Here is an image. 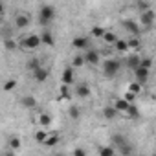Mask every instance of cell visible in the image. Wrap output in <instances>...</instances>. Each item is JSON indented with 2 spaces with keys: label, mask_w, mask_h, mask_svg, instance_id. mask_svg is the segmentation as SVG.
I'll list each match as a JSON object with an SVG mask.
<instances>
[{
  "label": "cell",
  "mask_w": 156,
  "mask_h": 156,
  "mask_svg": "<svg viewBox=\"0 0 156 156\" xmlns=\"http://www.w3.org/2000/svg\"><path fill=\"white\" fill-rule=\"evenodd\" d=\"M103 75L105 77H108V79H114V77L119 73V70H121V61H118V59H107L105 62H103Z\"/></svg>",
  "instance_id": "6da1fadb"
},
{
  "label": "cell",
  "mask_w": 156,
  "mask_h": 156,
  "mask_svg": "<svg viewBox=\"0 0 156 156\" xmlns=\"http://www.w3.org/2000/svg\"><path fill=\"white\" fill-rule=\"evenodd\" d=\"M53 19H55V8H53V6H50V4L41 6V9H39V24L48 26Z\"/></svg>",
  "instance_id": "7a4b0ae2"
},
{
  "label": "cell",
  "mask_w": 156,
  "mask_h": 156,
  "mask_svg": "<svg viewBox=\"0 0 156 156\" xmlns=\"http://www.w3.org/2000/svg\"><path fill=\"white\" fill-rule=\"evenodd\" d=\"M41 44H42L41 35H35V33H31V35H28V37L22 39V48L24 50H37Z\"/></svg>",
  "instance_id": "3957f363"
},
{
  "label": "cell",
  "mask_w": 156,
  "mask_h": 156,
  "mask_svg": "<svg viewBox=\"0 0 156 156\" xmlns=\"http://www.w3.org/2000/svg\"><path fill=\"white\" fill-rule=\"evenodd\" d=\"M85 61H87V64H92V66L99 64V61H101V51H99V50H94V48L85 50Z\"/></svg>",
  "instance_id": "277c9868"
},
{
  "label": "cell",
  "mask_w": 156,
  "mask_h": 156,
  "mask_svg": "<svg viewBox=\"0 0 156 156\" xmlns=\"http://www.w3.org/2000/svg\"><path fill=\"white\" fill-rule=\"evenodd\" d=\"M72 48L85 51V50H88V48H90V39H88V37H85V35H79V37H75V39L72 41Z\"/></svg>",
  "instance_id": "5b68a950"
},
{
  "label": "cell",
  "mask_w": 156,
  "mask_h": 156,
  "mask_svg": "<svg viewBox=\"0 0 156 156\" xmlns=\"http://www.w3.org/2000/svg\"><path fill=\"white\" fill-rule=\"evenodd\" d=\"M134 77H136V81H140V83H147L149 81V77H151V68H145V66H138L134 72Z\"/></svg>",
  "instance_id": "8992f818"
},
{
  "label": "cell",
  "mask_w": 156,
  "mask_h": 156,
  "mask_svg": "<svg viewBox=\"0 0 156 156\" xmlns=\"http://www.w3.org/2000/svg\"><path fill=\"white\" fill-rule=\"evenodd\" d=\"M140 24H141V26H145L147 30H151V28H152V24H154V11H152V9L141 11V15H140Z\"/></svg>",
  "instance_id": "52a82bcc"
},
{
  "label": "cell",
  "mask_w": 156,
  "mask_h": 156,
  "mask_svg": "<svg viewBox=\"0 0 156 156\" xmlns=\"http://www.w3.org/2000/svg\"><path fill=\"white\" fill-rule=\"evenodd\" d=\"M62 83H64V85H70V87L75 83V68H73L72 64L62 70Z\"/></svg>",
  "instance_id": "ba28073f"
},
{
  "label": "cell",
  "mask_w": 156,
  "mask_h": 156,
  "mask_svg": "<svg viewBox=\"0 0 156 156\" xmlns=\"http://www.w3.org/2000/svg\"><path fill=\"white\" fill-rule=\"evenodd\" d=\"M48 77H50V70L44 68V66H41V68H37V70L33 72V79H35L37 83H46Z\"/></svg>",
  "instance_id": "9c48e42d"
},
{
  "label": "cell",
  "mask_w": 156,
  "mask_h": 156,
  "mask_svg": "<svg viewBox=\"0 0 156 156\" xmlns=\"http://www.w3.org/2000/svg\"><path fill=\"white\" fill-rule=\"evenodd\" d=\"M75 96L81 98V99L90 98V87H88V83H79V85H77L75 87Z\"/></svg>",
  "instance_id": "30bf717a"
},
{
  "label": "cell",
  "mask_w": 156,
  "mask_h": 156,
  "mask_svg": "<svg viewBox=\"0 0 156 156\" xmlns=\"http://www.w3.org/2000/svg\"><path fill=\"white\" fill-rule=\"evenodd\" d=\"M13 24H15V28H17V30H26V28L31 24V20H30V17H28V15H17V17H15V20H13Z\"/></svg>",
  "instance_id": "8fae6325"
},
{
  "label": "cell",
  "mask_w": 156,
  "mask_h": 156,
  "mask_svg": "<svg viewBox=\"0 0 156 156\" xmlns=\"http://www.w3.org/2000/svg\"><path fill=\"white\" fill-rule=\"evenodd\" d=\"M123 28L130 35H140V24H136L134 20H123Z\"/></svg>",
  "instance_id": "7c38bea8"
},
{
  "label": "cell",
  "mask_w": 156,
  "mask_h": 156,
  "mask_svg": "<svg viewBox=\"0 0 156 156\" xmlns=\"http://www.w3.org/2000/svg\"><path fill=\"white\" fill-rule=\"evenodd\" d=\"M141 64V57L138 55V53H132V55H129V59H127V68H130L132 72L138 68Z\"/></svg>",
  "instance_id": "4fadbf2b"
},
{
  "label": "cell",
  "mask_w": 156,
  "mask_h": 156,
  "mask_svg": "<svg viewBox=\"0 0 156 156\" xmlns=\"http://www.w3.org/2000/svg\"><path fill=\"white\" fill-rule=\"evenodd\" d=\"M73 98V92L70 90V85H61L59 87V99H72Z\"/></svg>",
  "instance_id": "5bb4252c"
},
{
  "label": "cell",
  "mask_w": 156,
  "mask_h": 156,
  "mask_svg": "<svg viewBox=\"0 0 156 156\" xmlns=\"http://www.w3.org/2000/svg\"><path fill=\"white\" fill-rule=\"evenodd\" d=\"M114 107L118 108V112H119V114H125V112H127V108L130 107V103H129L125 98H118V99L114 101Z\"/></svg>",
  "instance_id": "9a60e30c"
},
{
  "label": "cell",
  "mask_w": 156,
  "mask_h": 156,
  "mask_svg": "<svg viewBox=\"0 0 156 156\" xmlns=\"http://www.w3.org/2000/svg\"><path fill=\"white\" fill-rule=\"evenodd\" d=\"M118 114H119V112H118V108H116V107H105V108H103V118H105V119H108V121L116 119V118H118Z\"/></svg>",
  "instance_id": "2e32d148"
},
{
  "label": "cell",
  "mask_w": 156,
  "mask_h": 156,
  "mask_svg": "<svg viewBox=\"0 0 156 156\" xmlns=\"http://www.w3.org/2000/svg\"><path fill=\"white\" fill-rule=\"evenodd\" d=\"M20 103H22L24 108H35L37 107V99L33 96H22L20 98Z\"/></svg>",
  "instance_id": "e0dca14e"
},
{
  "label": "cell",
  "mask_w": 156,
  "mask_h": 156,
  "mask_svg": "<svg viewBox=\"0 0 156 156\" xmlns=\"http://www.w3.org/2000/svg\"><path fill=\"white\" fill-rule=\"evenodd\" d=\"M41 41H42V44H46V46H55V39H53V35H51L48 30H44V31L41 33Z\"/></svg>",
  "instance_id": "ac0fdd59"
},
{
  "label": "cell",
  "mask_w": 156,
  "mask_h": 156,
  "mask_svg": "<svg viewBox=\"0 0 156 156\" xmlns=\"http://www.w3.org/2000/svg\"><path fill=\"white\" fill-rule=\"evenodd\" d=\"M114 50H116L118 53H125V51H129V44H127V39H118V41L114 42Z\"/></svg>",
  "instance_id": "d6986e66"
},
{
  "label": "cell",
  "mask_w": 156,
  "mask_h": 156,
  "mask_svg": "<svg viewBox=\"0 0 156 156\" xmlns=\"http://www.w3.org/2000/svg\"><path fill=\"white\" fill-rule=\"evenodd\" d=\"M83 64H87V61H85V55H81V53H75V55H73V59H72V66H73V68H81Z\"/></svg>",
  "instance_id": "ffe728a7"
},
{
  "label": "cell",
  "mask_w": 156,
  "mask_h": 156,
  "mask_svg": "<svg viewBox=\"0 0 156 156\" xmlns=\"http://www.w3.org/2000/svg\"><path fill=\"white\" fill-rule=\"evenodd\" d=\"M105 28L103 26H92V30H90V35L94 37V39H103V35H105Z\"/></svg>",
  "instance_id": "44dd1931"
},
{
  "label": "cell",
  "mask_w": 156,
  "mask_h": 156,
  "mask_svg": "<svg viewBox=\"0 0 156 156\" xmlns=\"http://www.w3.org/2000/svg\"><path fill=\"white\" fill-rule=\"evenodd\" d=\"M17 46H19V44H17V41H15L13 37H6V39H4V48H6L8 51H15Z\"/></svg>",
  "instance_id": "7402d4cb"
},
{
  "label": "cell",
  "mask_w": 156,
  "mask_h": 156,
  "mask_svg": "<svg viewBox=\"0 0 156 156\" xmlns=\"http://www.w3.org/2000/svg\"><path fill=\"white\" fill-rule=\"evenodd\" d=\"M116 41H118V35H116V33H112V31H105V35H103V42H105V44L114 46Z\"/></svg>",
  "instance_id": "603a6c76"
},
{
  "label": "cell",
  "mask_w": 156,
  "mask_h": 156,
  "mask_svg": "<svg viewBox=\"0 0 156 156\" xmlns=\"http://www.w3.org/2000/svg\"><path fill=\"white\" fill-rule=\"evenodd\" d=\"M127 44H129V50H138L140 48V39H138V35H130L129 39H127Z\"/></svg>",
  "instance_id": "cb8c5ba5"
},
{
  "label": "cell",
  "mask_w": 156,
  "mask_h": 156,
  "mask_svg": "<svg viewBox=\"0 0 156 156\" xmlns=\"http://www.w3.org/2000/svg\"><path fill=\"white\" fill-rule=\"evenodd\" d=\"M41 66H42V64H41V61H39V59H30V61L26 62V70H28V72H31V73H33L37 68H41Z\"/></svg>",
  "instance_id": "d4e9b609"
},
{
  "label": "cell",
  "mask_w": 156,
  "mask_h": 156,
  "mask_svg": "<svg viewBox=\"0 0 156 156\" xmlns=\"http://www.w3.org/2000/svg\"><path fill=\"white\" fill-rule=\"evenodd\" d=\"M129 118H132V119H136V118H140V108L134 105V103H130V107L127 108V112H125Z\"/></svg>",
  "instance_id": "484cf974"
},
{
  "label": "cell",
  "mask_w": 156,
  "mask_h": 156,
  "mask_svg": "<svg viewBox=\"0 0 156 156\" xmlns=\"http://www.w3.org/2000/svg\"><path fill=\"white\" fill-rule=\"evenodd\" d=\"M39 125H41V127H44V129H46V127H50V125H51V118H50V114L42 112V114L39 116Z\"/></svg>",
  "instance_id": "4316f807"
},
{
  "label": "cell",
  "mask_w": 156,
  "mask_h": 156,
  "mask_svg": "<svg viewBox=\"0 0 156 156\" xmlns=\"http://www.w3.org/2000/svg\"><path fill=\"white\" fill-rule=\"evenodd\" d=\"M132 152H134V147H132L129 141L118 147V154H132Z\"/></svg>",
  "instance_id": "83f0119b"
},
{
  "label": "cell",
  "mask_w": 156,
  "mask_h": 156,
  "mask_svg": "<svg viewBox=\"0 0 156 156\" xmlns=\"http://www.w3.org/2000/svg\"><path fill=\"white\" fill-rule=\"evenodd\" d=\"M116 152H118V149L114 145H110V147H99V154L101 156H114Z\"/></svg>",
  "instance_id": "f1b7e54d"
},
{
  "label": "cell",
  "mask_w": 156,
  "mask_h": 156,
  "mask_svg": "<svg viewBox=\"0 0 156 156\" xmlns=\"http://www.w3.org/2000/svg\"><path fill=\"white\" fill-rule=\"evenodd\" d=\"M48 136H50V134H48V132L44 130V127H42L41 130H37V132H35V141H39V143H44V141L48 140Z\"/></svg>",
  "instance_id": "f546056e"
},
{
  "label": "cell",
  "mask_w": 156,
  "mask_h": 156,
  "mask_svg": "<svg viewBox=\"0 0 156 156\" xmlns=\"http://www.w3.org/2000/svg\"><path fill=\"white\" fill-rule=\"evenodd\" d=\"M57 143H59V134H55V132H53V134H50V136H48V140H46L42 145H46V147H55Z\"/></svg>",
  "instance_id": "4dcf8cb0"
},
{
  "label": "cell",
  "mask_w": 156,
  "mask_h": 156,
  "mask_svg": "<svg viewBox=\"0 0 156 156\" xmlns=\"http://www.w3.org/2000/svg\"><path fill=\"white\" fill-rule=\"evenodd\" d=\"M123 143H127V138L125 136H121V134H114L112 136V145L118 149L119 145H123Z\"/></svg>",
  "instance_id": "1f68e13d"
},
{
  "label": "cell",
  "mask_w": 156,
  "mask_h": 156,
  "mask_svg": "<svg viewBox=\"0 0 156 156\" xmlns=\"http://www.w3.org/2000/svg\"><path fill=\"white\" fill-rule=\"evenodd\" d=\"M15 88H17V81H15V79H8V81L4 83V90H6V92H13Z\"/></svg>",
  "instance_id": "d6a6232c"
},
{
  "label": "cell",
  "mask_w": 156,
  "mask_h": 156,
  "mask_svg": "<svg viewBox=\"0 0 156 156\" xmlns=\"http://www.w3.org/2000/svg\"><path fill=\"white\" fill-rule=\"evenodd\" d=\"M141 87H143V83L134 81V83H130V85H129V90H130V92H134V94H140V92H141Z\"/></svg>",
  "instance_id": "836d02e7"
},
{
  "label": "cell",
  "mask_w": 156,
  "mask_h": 156,
  "mask_svg": "<svg viewBox=\"0 0 156 156\" xmlns=\"http://www.w3.org/2000/svg\"><path fill=\"white\" fill-rule=\"evenodd\" d=\"M68 116H70L72 119H77V118H79V108H77V107H70Z\"/></svg>",
  "instance_id": "e575fe53"
},
{
  "label": "cell",
  "mask_w": 156,
  "mask_h": 156,
  "mask_svg": "<svg viewBox=\"0 0 156 156\" xmlns=\"http://www.w3.org/2000/svg\"><path fill=\"white\" fill-rule=\"evenodd\" d=\"M140 66H145V68H152V59L151 57H141V64Z\"/></svg>",
  "instance_id": "d590c367"
},
{
  "label": "cell",
  "mask_w": 156,
  "mask_h": 156,
  "mask_svg": "<svg viewBox=\"0 0 156 156\" xmlns=\"http://www.w3.org/2000/svg\"><path fill=\"white\" fill-rule=\"evenodd\" d=\"M136 96H138V94H134V92H130V90H127L123 98H125V99H127L129 103H134V99H136Z\"/></svg>",
  "instance_id": "8d00e7d4"
},
{
  "label": "cell",
  "mask_w": 156,
  "mask_h": 156,
  "mask_svg": "<svg viewBox=\"0 0 156 156\" xmlns=\"http://www.w3.org/2000/svg\"><path fill=\"white\" fill-rule=\"evenodd\" d=\"M9 145H11V149H19V147H20V140H19V138H11Z\"/></svg>",
  "instance_id": "74e56055"
},
{
  "label": "cell",
  "mask_w": 156,
  "mask_h": 156,
  "mask_svg": "<svg viewBox=\"0 0 156 156\" xmlns=\"http://www.w3.org/2000/svg\"><path fill=\"white\" fill-rule=\"evenodd\" d=\"M85 154H87L85 149H75V151H73V156H85Z\"/></svg>",
  "instance_id": "f35d334b"
},
{
  "label": "cell",
  "mask_w": 156,
  "mask_h": 156,
  "mask_svg": "<svg viewBox=\"0 0 156 156\" xmlns=\"http://www.w3.org/2000/svg\"><path fill=\"white\" fill-rule=\"evenodd\" d=\"M154 103H156V99H154Z\"/></svg>",
  "instance_id": "ab89813d"
},
{
  "label": "cell",
  "mask_w": 156,
  "mask_h": 156,
  "mask_svg": "<svg viewBox=\"0 0 156 156\" xmlns=\"http://www.w3.org/2000/svg\"><path fill=\"white\" fill-rule=\"evenodd\" d=\"M154 46H156V42H154Z\"/></svg>",
  "instance_id": "60d3db41"
}]
</instances>
